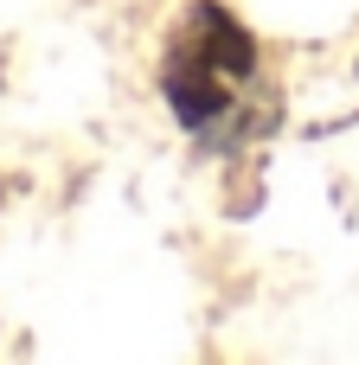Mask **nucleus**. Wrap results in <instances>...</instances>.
Listing matches in <instances>:
<instances>
[{"label":"nucleus","mask_w":359,"mask_h":365,"mask_svg":"<svg viewBox=\"0 0 359 365\" xmlns=\"http://www.w3.org/2000/svg\"><path fill=\"white\" fill-rule=\"evenodd\" d=\"M161 90L173 103V115L206 135H257L263 122V58L257 38L218 13V6H193L180 19V32L167 38V64H161Z\"/></svg>","instance_id":"nucleus-1"}]
</instances>
